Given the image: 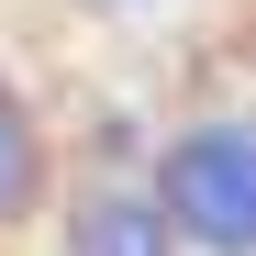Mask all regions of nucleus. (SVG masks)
I'll list each match as a JSON object with an SVG mask.
<instances>
[{"mask_svg":"<svg viewBox=\"0 0 256 256\" xmlns=\"http://www.w3.org/2000/svg\"><path fill=\"white\" fill-rule=\"evenodd\" d=\"M122 12H134V0H122Z\"/></svg>","mask_w":256,"mask_h":256,"instance_id":"obj_4","label":"nucleus"},{"mask_svg":"<svg viewBox=\"0 0 256 256\" xmlns=\"http://www.w3.org/2000/svg\"><path fill=\"white\" fill-rule=\"evenodd\" d=\"M145 190L167 200L178 245H200V256H256V112H200V122H178Z\"/></svg>","mask_w":256,"mask_h":256,"instance_id":"obj_1","label":"nucleus"},{"mask_svg":"<svg viewBox=\"0 0 256 256\" xmlns=\"http://www.w3.org/2000/svg\"><path fill=\"white\" fill-rule=\"evenodd\" d=\"M67 256H178V223H167V200H156V190L100 178V190H78V200H67Z\"/></svg>","mask_w":256,"mask_h":256,"instance_id":"obj_2","label":"nucleus"},{"mask_svg":"<svg viewBox=\"0 0 256 256\" xmlns=\"http://www.w3.org/2000/svg\"><path fill=\"white\" fill-rule=\"evenodd\" d=\"M34 212H45V134L0 78V223H34Z\"/></svg>","mask_w":256,"mask_h":256,"instance_id":"obj_3","label":"nucleus"}]
</instances>
